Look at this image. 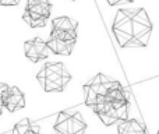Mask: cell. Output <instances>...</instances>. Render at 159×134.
Returning a JSON list of instances; mask_svg holds the SVG:
<instances>
[{"label": "cell", "instance_id": "3", "mask_svg": "<svg viewBox=\"0 0 159 134\" xmlns=\"http://www.w3.org/2000/svg\"><path fill=\"white\" fill-rule=\"evenodd\" d=\"M152 22L144 8H133L131 14V34H133V48L147 46L151 38Z\"/></svg>", "mask_w": 159, "mask_h": 134}, {"label": "cell", "instance_id": "8", "mask_svg": "<svg viewBox=\"0 0 159 134\" xmlns=\"http://www.w3.org/2000/svg\"><path fill=\"white\" fill-rule=\"evenodd\" d=\"M3 106L8 112H16L18 109H22L25 106V96L22 91L17 87H10L7 96L3 101Z\"/></svg>", "mask_w": 159, "mask_h": 134}, {"label": "cell", "instance_id": "7", "mask_svg": "<svg viewBox=\"0 0 159 134\" xmlns=\"http://www.w3.org/2000/svg\"><path fill=\"white\" fill-rule=\"evenodd\" d=\"M24 52H25V56H27L32 63H38L39 60H43V59L50 56V50H49V48H48L46 42L42 38H39V36L25 42Z\"/></svg>", "mask_w": 159, "mask_h": 134}, {"label": "cell", "instance_id": "2", "mask_svg": "<svg viewBox=\"0 0 159 134\" xmlns=\"http://www.w3.org/2000/svg\"><path fill=\"white\" fill-rule=\"evenodd\" d=\"M92 109L105 126L119 124L120 122L129 119V101L109 102L102 98L93 105Z\"/></svg>", "mask_w": 159, "mask_h": 134}, {"label": "cell", "instance_id": "13", "mask_svg": "<svg viewBox=\"0 0 159 134\" xmlns=\"http://www.w3.org/2000/svg\"><path fill=\"white\" fill-rule=\"evenodd\" d=\"M31 126H32V123H31L30 119H22L21 122H18V123L13 127L11 134H25L31 129Z\"/></svg>", "mask_w": 159, "mask_h": 134}, {"label": "cell", "instance_id": "11", "mask_svg": "<svg viewBox=\"0 0 159 134\" xmlns=\"http://www.w3.org/2000/svg\"><path fill=\"white\" fill-rule=\"evenodd\" d=\"M77 21L70 17H57L52 21V30L60 31H75L77 30Z\"/></svg>", "mask_w": 159, "mask_h": 134}, {"label": "cell", "instance_id": "18", "mask_svg": "<svg viewBox=\"0 0 159 134\" xmlns=\"http://www.w3.org/2000/svg\"><path fill=\"white\" fill-rule=\"evenodd\" d=\"M157 134H159V130H158V133H157Z\"/></svg>", "mask_w": 159, "mask_h": 134}, {"label": "cell", "instance_id": "14", "mask_svg": "<svg viewBox=\"0 0 159 134\" xmlns=\"http://www.w3.org/2000/svg\"><path fill=\"white\" fill-rule=\"evenodd\" d=\"M8 90H10V87H8L7 84L0 82V106L2 108H3V101H4V98L7 96V94H8Z\"/></svg>", "mask_w": 159, "mask_h": 134}, {"label": "cell", "instance_id": "17", "mask_svg": "<svg viewBox=\"0 0 159 134\" xmlns=\"http://www.w3.org/2000/svg\"><path fill=\"white\" fill-rule=\"evenodd\" d=\"M2 110H3V108H2V106H0V115H2Z\"/></svg>", "mask_w": 159, "mask_h": 134}, {"label": "cell", "instance_id": "15", "mask_svg": "<svg viewBox=\"0 0 159 134\" xmlns=\"http://www.w3.org/2000/svg\"><path fill=\"white\" fill-rule=\"evenodd\" d=\"M39 130H41V129H39V126H38V124H34V123H32V126H31V129L28 130V132L25 133V134H39Z\"/></svg>", "mask_w": 159, "mask_h": 134}, {"label": "cell", "instance_id": "1", "mask_svg": "<svg viewBox=\"0 0 159 134\" xmlns=\"http://www.w3.org/2000/svg\"><path fill=\"white\" fill-rule=\"evenodd\" d=\"M36 80L46 92H61L71 80V74L63 63H48L36 74Z\"/></svg>", "mask_w": 159, "mask_h": 134}, {"label": "cell", "instance_id": "19", "mask_svg": "<svg viewBox=\"0 0 159 134\" xmlns=\"http://www.w3.org/2000/svg\"><path fill=\"white\" fill-rule=\"evenodd\" d=\"M2 2H3V0H0V3H2Z\"/></svg>", "mask_w": 159, "mask_h": 134}, {"label": "cell", "instance_id": "10", "mask_svg": "<svg viewBox=\"0 0 159 134\" xmlns=\"http://www.w3.org/2000/svg\"><path fill=\"white\" fill-rule=\"evenodd\" d=\"M117 134H147L145 127L135 119H126L117 124Z\"/></svg>", "mask_w": 159, "mask_h": 134}, {"label": "cell", "instance_id": "12", "mask_svg": "<svg viewBox=\"0 0 159 134\" xmlns=\"http://www.w3.org/2000/svg\"><path fill=\"white\" fill-rule=\"evenodd\" d=\"M50 38H56L60 41H66V42H73L75 44L77 41V34L75 31H60V30H52Z\"/></svg>", "mask_w": 159, "mask_h": 134}, {"label": "cell", "instance_id": "4", "mask_svg": "<svg viewBox=\"0 0 159 134\" xmlns=\"http://www.w3.org/2000/svg\"><path fill=\"white\" fill-rule=\"evenodd\" d=\"M52 13L49 0H28L22 20L31 28H42L46 25V20Z\"/></svg>", "mask_w": 159, "mask_h": 134}, {"label": "cell", "instance_id": "9", "mask_svg": "<svg viewBox=\"0 0 159 134\" xmlns=\"http://www.w3.org/2000/svg\"><path fill=\"white\" fill-rule=\"evenodd\" d=\"M48 48H49L50 53L55 55H61V56H69L73 53L74 49V44L73 42H66V41H60L56 38H49V41L46 42Z\"/></svg>", "mask_w": 159, "mask_h": 134}, {"label": "cell", "instance_id": "5", "mask_svg": "<svg viewBox=\"0 0 159 134\" xmlns=\"http://www.w3.org/2000/svg\"><path fill=\"white\" fill-rule=\"evenodd\" d=\"M87 123L81 112L63 110L57 115L55 123V132L57 134H85Z\"/></svg>", "mask_w": 159, "mask_h": 134}, {"label": "cell", "instance_id": "16", "mask_svg": "<svg viewBox=\"0 0 159 134\" xmlns=\"http://www.w3.org/2000/svg\"><path fill=\"white\" fill-rule=\"evenodd\" d=\"M106 2H107V4L109 6H116L117 3H120V2H130L131 3V2H134V0H106Z\"/></svg>", "mask_w": 159, "mask_h": 134}, {"label": "cell", "instance_id": "6", "mask_svg": "<svg viewBox=\"0 0 159 134\" xmlns=\"http://www.w3.org/2000/svg\"><path fill=\"white\" fill-rule=\"evenodd\" d=\"M113 82H115V80L110 78V77L105 76V74H102V73L96 74V76L93 77L88 84H85L84 88H82V90H84L85 105L89 106V108H92L99 96L106 95Z\"/></svg>", "mask_w": 159, "mask_h": 134}]
</instances>
